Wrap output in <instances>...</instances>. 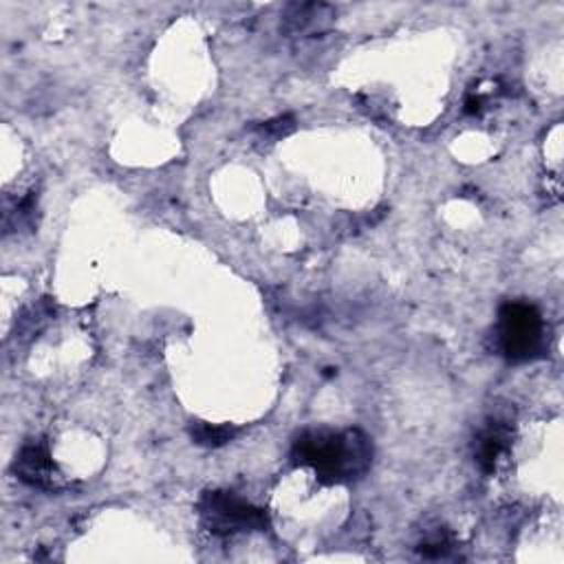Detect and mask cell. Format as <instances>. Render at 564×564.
Returning <instances> with one entry per match:
<instances>
[{"label": "cell", "mask_w": 564, "mask_h": 564, "mask_svg": "<svg viewBox=\"0 0 564 564\" xmlns=\"http://www.w3.org/2000/svg\"><path fill=\"white\" fill-rule=\"evenodd\" d=\"M293 456L311 465L326 482L350 480L370 465L372 445L359 430L306 432L293 445Z\"/></svg>", "instance_id": "1"}, {"label": "cell", "mask_w": 564, "mask_h": 564, "mask_svg": "<svg viewBox=\"0 0 564 564\" xmlns=\"http://www.w3.org/2000/svg\"><path fill=\"white\" fill-rule=\"evenodd\" d=\"M496 339L500 352L511 361H527L538 355L544 339V319L533 304L507 302L498 311Z\"/></svg>", "instance_id": "2"}, {"label": "cell", "mask_w": 564, "mask_h": 564, "mask_svg": "<svg viewBox=\"0 0 564 564\" xmlns=\"http://www.w3.org/2000/svg\"><path fill=\"white\" fill-rule=\"evenodd\" d=\"M200 522L216 535L260 531L269 524L262 509L236 498L229 491H207L198 502Z\"/></svg>", "instance_id": "3"}, {"label": "cell", "mask_w": 564, "mask_h": 564, "mask_svg": "<svg viewBox=\"0 0 564 564\" xmlns=\"http://www.w3.org/2000/svg\"><path fill=\"white\" fill-rule=\"evenodd\" d=\"M13 469L20 480H24L31 487H40V489H55L57 480H59L53 458H51L46 445L40 441L26 443L20 449Z\"/></svg>", "instance_id": "4"}, {"label": "cell", "mask_w": 564, "mask_h": 564, "mask_svg": "<svg viewBox=\"0 0 564 564\" xmlns=\"http://www.w3.org/2000/svg\"><path fill=\"white\" fill-rule=\"evenodd\" d=\"M511 441V427L505 421H487V425L478 432L474 443V456L482 471H494L498 458L507 452Z\"/></svg>", "instance_id": "5"}, {"label": "cell", "mask_w": 564, "mask_h": 564, "mask_svg": "<svg viewBox=\"0 0 564 564\" xmlns=\"http://www.w3.org/2000/svg\"><path fill=\"white\" fill-rule=\"evenodd\" d=\"M192 438L198 443V445H205V447H220L225 445L227 441L234 438V434L238 432L234 425H209V423H194L192 425Z\"/></svg>", "instance_id": "6"}, {"label": "cell", "mask_w": 564, "mask_h": 564, "mask_svg": "<svg viewBox=\"0 0 564 564\" xmlns=\"http://www.w3.org/2000/svg\"><path fill=\"white\" fill-rule=\"evenodd\" d=\"M293 117H278V119H273V121H267L264 126H260L258 130L262 132V134H273V137H284L286 132H291L293 130Z\"/></svg>", "instance_id": "7"}]
</instances>
